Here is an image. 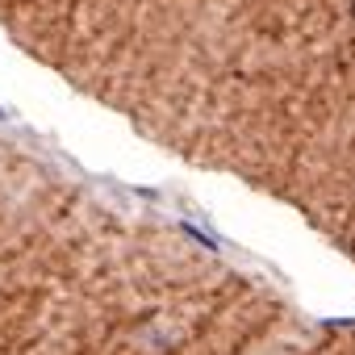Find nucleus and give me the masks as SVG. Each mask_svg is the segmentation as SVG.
Masks as SVG:
<instances>
[{"label":"nucleus","mask_w":355,"mask_h":355,"mask_svg":"<svg viewBox=\"0 0 355 355\" xmlns=\"http://www.w3.org/2000/svg\"><path fill=\"white\" fill-rule=\"evenodd\" d=\"M351 13H355V0H351Z\"/></svg>","instance_id":"obj_1"}]
</instances>
